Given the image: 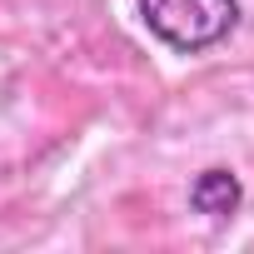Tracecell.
I'll return each mask as SVG.
<instances>
[{
    "mask_svg": "<svg viewBox=\"0 0 254 254\" xmlns=\"http://www.w3.org/2000/svg\"><path fill=\"white\" fill-rule=\"evenodd\" d=\"M145 30L175 55H204L239 25V0H140Z\"/></svg>",
    "mask_w": 254,
    "mask_h": 254,
    "instance_id": "1",
    "label": "cell"
},
{
    "mask_svg": "<svg viewBox=\"0 0 254 254\" xmlns=\"http://www.w3.org/2000/svg\"><path fill=\"white\" fill-rule=\"evenodd\" d=\"M244 204V190H239V180H234V170H204V175H194V185H190V209L194 214H204V219H234V209Z\"/></svg>",
    "mask_w": 254,
    "mask_h": 254,
    "instance_id": "2",
    "label": "cell"
}]
</instances>
